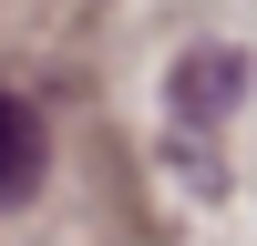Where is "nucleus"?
I'll use <instances>...</instances> for the list:
<instances>
[{
	"label": "nucleus",
	"mask_w": 257,
	"mask_h": 246,
	"mask_svg": "<svg viewBox=\"0 0 257 246\" xmlns=\"http://www.w3.org/2000/svg\"><path fill=\"white\" fill-rule=\"evenodd\" d=\"M237 102H247V52L237 41H206V52H185L175 72H165V113H175L185 134H216Z\"/></svg>",
	"instance_id": "1"
},
{
	"label": "nucleus",
	"mask_w": 257,
	"mask_h": 246,
	"mask_svg": "<svg viewBox=\"0 0 257 246\" xmlns=\"http://www.w3.org/2000/svg\"><path fill=\"white\" fill-rule=\"evenodd\" d=\"M41 164H52V134H41V113L21 92H0V205H21L41 184Z\"/></svg>",
	"instance_id": "2"
}]
</instances>
